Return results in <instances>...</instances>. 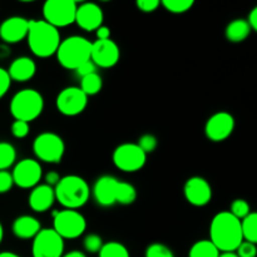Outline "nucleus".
<instances>
[{
  "instance_id": "1",
  "label": "nucleus",
  "mask_w": 257,
  "mask_h": 257,
  "mask_svg": "<svg viewBox=\"0 0 257 257\" xmlns=\"http://www.w3.org/2000/svg\"><path fill=\"white\" fill-rule=\"evenodd\" d=\"M210 241L220 252H235L243 241L241 221L228 211L218 212L211 221Z\"/></svg>"
},
{
  "instance_id": "2",
  "label": "nucleus",
  "mask_w": 257,
  "mask_h": 257,
  "mask_svg": "<svg viewBox=\"0 0 257 257\" xmlns=\"http://www.w3.org/2000/svg\"><path fill=\"white\" fill-rule=\"evenodd\" d=\"M27 38L30 52L38 58H49L57 54L62 42L59 30L44 20H29Z\"/></svg>"
},
{
  "instance_id": "3",
  "label": "nucleus",
  "mask_w": 257,
  "mask_h": 257,
  "mask_svg": "<svg viewBox=\"0 0 257 257\" xmlns=\"http://www.w3.org/2000/svg\"><path fill=\"white\" fill-rule=\"evenodd\" d=\"M55 201L60 203L65 210H78L89 201V185L84 178L75 175L64 176L54 187Z\"/></svg>"
},
{
  "instance_id": "4",
  "label": "nucleus",
  "mask_w": 257,
  "mask_h": 257,
  "mask_svg": "<svg viewBox=\"0 0 257 257\" xmlns=\"http://www.w3.org/2000/svg\"><path fill=\"white\" fill-rule=\"evenodd\" d=\"M92 42L80 35H72L60 42L57 50V59L63 68L77 70L85 62L90 60Z\"/></svg>"
},
{
  "instance_id": "5",
  "label": "nucleus",
  "mask_w": 257,
  "mask_h": 257,
  "mask_svg": "<svg viewBox=\"0 0 257 257\" xmlns=\"http://www.w3.org/2000/svg\"><path fill=\"white\" fill-rule=\"evenodd\" d=\"M44 109V99L38 90L27 88L15 93L10 100L9 110L15 120L30 123L37 119Z\"/></svg>"
},
{
  "instance_id": "6",
  "label": "nucleus",
  "mask_w": 257,
  "mask_h": 257,
  "mask_svg": "<svg viewBox=\"0 0 257 257\" xmlns=\"http://www.w3.org/2000/svg\"><path fill=\"white\" fill-rule=\"evenodd\" d=\"M53 230L63 240H74L80 237L87 230L85 217L77 210H62L54 212Z\"/></svg>"
},
{
  "instance_id": "7",
  "label": "nucleus",
  "mask_w": 257,
  "mask_h": 257,
  "mask_svg": "<svg viewBox=\"0 0 257 257\" xmlns=\"http://www.w3.org/2000/svg\"><path fill=\"white\" fill-rule=\"evenodd\" d=\"M33 152L42 162L59 163L65 152L64 141L57 133H40L33 142Z\"/></svg>"
},
{
  "instance_id": "8",
  "label": "nucleus",
  "mask_w": 257,
  "mask_h": 257,
  "mask_svg": "<svg viewBox=\"0 0 257 257\" xmlns=\"http://www.w3.org/2000/svg\"><path fill=\"white\" fill-rule=\"evenodd\" d=\"M77 8L74 0H48L43 5L44 22L57 29L68 27L75 23Z\"/></svg>"
},
{
  "instance_id": "9",
  "label": "nucleus",
  "mask_w": 257,
  "mask_h": 257,
  "mask_svg": "<svg viewBox=\"0 0 257 257\" xmlns=\"http://www.w3.org/2000/svg\"><path fill=\"white\" fill-rule=\"evenodd\" d=\"M112 160L119 171L133 173L145 167L147 155L138 147L137 143H123L115 148Z\"/></svg>"
},
{
  "instance_id": "10",
  "label": "nucleus",
  "mask_w": 257,
  "mask_h": 257,
  "mask_svg": "<svg viewBox=\"0 0 257 257\" xmlns=\"http://www.w3.org/2000/svg\"><path fill=\"white\" fill-rule=\"evenodd\" d=\"M33 257H62L64 255V240L53 228H42L33 238Z\"/></svg>"
},
{
  "instance_id": "11",
  "label": "nucleus",
  "mask_w": 257,
  "mask_h": 257,
  "mask_svg": "<svg viewBox=\"0 0 257 257\" xmlns=\"http://www.w3.org/2000/svg\"><path fill=\"white\" fill-rule=\"evenodd\" d=\"M57 109L67 117L80 114L88 105V97L79 87H67L59 92L55 99Z\"/></svg>"
},
{
  "instance_id": "12",
  "label": "nucleus",
  "mask_w": 257,
  "mask_h": 257,
  "mask_svg": "<svg viewBox=\"0 0 257 257\" xmlns=\"http://www.w3.org/2000/svg\"><path fill=\"white\" fill-rule=\"evenodd\" d=\"M12 176L14 185H17L18 187L24 188V190H28V188L33 190L39 185L43 177L42 166L37 160L24 158L14 166Z\"/></svg>"
},
{
  "instance_id": "13",
  "label": "nucleus",
  "mask_w": 257,
  "mask_h": 257,
  "mask_svg": "<svg viewBox=\"0 0 257 257\" xmlns=\"http://www.w3.org/2000/svg\"><path fill=\"white\" fill-rule=\"evenodd\" d=\"M235 130V118L228 112L221 110L207 119L205 135L211 142H223L232 135Z\"/></svg>"
},
{
  "instance_id": "14",
  "label": "nucleus",
  "mask_w": 257,
  "mask_h": 257,
  "mask_svg": "<svg viewBox=\"0 0 257 257\" xmlns=\"http://www.w3.org/2000/svg\"><path fill=\"white\" fill-rule=\"evenodd\" d=\"M120 50L117 43L112 39L95 40L92 43L90 60L99 68H112L119 62Z\"/></svg>"
},
{
  "instance_id": "15",
  "label": "nucleus",
  "mask_w": 257,
  "mask_h": 257,
  "mask_svg": "<svg viewBox=\"0 0 257 257\" xmlns=\"http://www.w3.org/2000/svg\"><path fill=\"white\" fill-rule=\"evenodd\" d=\"M186 201L195 207H203L212 200V188L207 180L202 177H191L183 186Z\"/></svg>"
},
{
  "instance_id": "16",
  "label": "nucleus",
  "mask_w": 257,
  "mask_h": 257,
  "mask_svg": "<svg viewBox=\"0 0 257 257\" xmlns=\"http://www.w3.org/2000/svg\"><path fill=\"white\" fill-rule=\"evenodd\" d=\"M102 8L95 3H83L78 5L77 14H75V23L80 29L85 32H94L103 25Z\"/></svg>"
},
{
  "instance_id": "17",
  "label": "nucleus",
  "mask_w": 257,
  "mask_h": 257,
  "mask_svg": "<svg viewBox=\"0 0 257 257\" xmlns=\"http://www.w3.org/2000/svg\"><path fill=\"white\" fill-rule=\"evenodd\" d=\"M29 30V20L23 17H10L0 24V39L8 44H17L25 39Z\"/></svg>"
},
{
  "instance_id": "18",
  "label": "nucleus",
  "mask_w": 257,
  "mask_h": 257,
  "mask_svg": "<svg viewBox=\"0 0 257 257\" xmlns=\"http://www.w3.org/2000/svg\"><path fill=\"white\" fill-rule=\"evenodd\" d=\"M119 180L113 176H102L95 181L93 186V197L95 202L102 207H110L115 205V196H117V186Z\"/></svg>"
},
{
  "instance_id": "19",
  "label": "nucleus",
  "mask_w": 257,
  "mask_h": 257,
  "mask_svg": "<svg viewBox=\"0 0 257 257\" xmlns=\"http://www.w3.org/2000/svg\"><path fill=\"white\" fill-rule=\"evenodd\" d=\"M55 202L54 188L48 185H38L33 188L28 197L29 207L34 212L43 213L52 208L53 203Z\"/></svg>"
},
{
  "instance_id": "20",
  "label": "nucleus",
  "mask_w": 257,
  "mask_h": 257,
  "mask_svg": "<svg viewBox=\"0 0 257 257\" xmlns=\"http://www.w3.org/2000/svg\"><path fill=\"white\" fill-rule=\"evenodd\" d=\"M8 74H9L12 82L24 83L32 79L37 73V64L34 60L29 57H19L12 62L9 65Z\"/></svg>"
},
{
  "instance_id": "21",
  "label": "nucleus",
  "mask_w": 257,
  "mask_h": 257,
  "mask_svg": "<svg viewBox=\"0 0 257 257\" xmlns=\"http://www.w3.org/2000/svg\"><path fill=\"white\" fill-rule=\"evenodd\" d=\"M40 230H42V225H40L39 220L29 215L19 216L18 218H15L12 226V231L15 237L22 238V240L34 238L40 232Z\"/></svg>"
},
{
  "instance_id": "22",
  "label": "nucleus",
  "mask_w": 257,
  "mask_h": 257,
  "mask_svg": "<svg viewBox=\"0 0 257 257\" xmlns=\"http://www.w3.org/2000/svg\"><path fill=\"white\" fill-rule=\"evenodd\" d=\"M251 33V27L247 19H235L226 27V39L231 43H241L247 39Z\"/></svg>"
},
{
  "instance_id": "23",
  "label": "nucleus",
  "mask_w": 257,
  "mask_h": 257,
  "mask_svg": "<svg viewBox=\"0 0 257 257\" xmlns=\"http://www.w3.org/2000/svg\"><path fill=\"white\" fill-rule=\"evenodd\" d=\"M218 248L210 240H200L192 245L188 251V257H218Z\"/></svg>"
},
{
  "instance_id": "24",
  "label": "nucleus",
  "mask_w": 257,
  "mask_h": 257,
  "mask_svg": "<svg viewBox=\"0 0 257 257\" xmlns=\"http://www.w3.org/2000/svg\"><path fill=\"white\" fill-rule=\"evenodd\" d=\"M137 200V190L133 185L128 182L119 181L117 186V196H115V202L118 205L128 206L132 205Z\"/></svg>"
},
{
  "instance_id": "25",
  "label": "nucleus",
  "mask_w": 257,
  "mask_h": 257,
  "mask_svg": "<svg viewBox=\"0 0 257 257\" xmlns=\"http://www.w3.org/2000/svg\"><path fill=\"white\" fill-rule=\"evenodd\" d=\"M80 89L84 93L87 97L90 95H95L102 90L103 88V80L98 73H93V74L85 75V77L80 78Z\"/></svg>"
},
{
  "instance_id": "26",
  "label": "nucleus",
  "mask_w": 257,
  "mask_h": 257,
  "mask_svg": "<svg viewBox=\"0 0 257 257\" xmlns=\"http://www.w3.org/2000/svg\"><path fill=\"white\" fill-rule=\"evenodd\" d=\"M243 241L257 245V212H251L241 221Z\"/></svg>"
},
{
  "instance_id": "27",
  "label": "nucleus",
  "mask_w": 257,
  "mask_h": 257,
  "mask_svg": "<svg viewBox=\"0 0 257 257\" xmlns=\"http://www.w3.org/2000/svg\"><path fill=\"white\" fill-rule=\"evenodd\" d=\"M17 160V151L12 143L0 142V171H7Z\"/></svg>"
},
{
  "instance_id": "28",
  "label": "nucleus",
  "mask_w": 257,
  "mask_h": 257,
  "mask_svg": "<svg viewBox=\"0 0 257 257\" xmlns=\"http://www.w3.org/2000/svg\"><path fill=\"white\" fill-rule=\"evenodd\" d=\"M99 257H131L130 251L123 243L118 241H109L104 243L102 250L98 253Z\"/></svg>"
},
{
  "instance_id": "29",
  "label": "nucleus",
  "mask_w": 257,
  "mask_h": 257,
  "mask_svg": "<svg viewBox=\"0 0 257 257\" xmlns=\"http://www.w3.org/2000/svg\"><path fill=\"white\" fill-rule=\"evenodd\" d=\"M161 5L172 14H183L192 9L195 2L193 0H163Z\"/></svg>"
},
{
  "instance_id": "30",
  "label": "nucleus",
  "mask_w": 257,
  "mask_h": 257,
  "mask_svg": "<svg viewBox=\"0 0 257 257\" xmlns=\"http://www.w3.org/2000/svg\"><path fill=\"white\" fill-rule=\"evenodd\" d=\"M228 212L235 216L236 218H238L240 221H242L246 216L250 215L251 208L247 201L242 200V198H237V200L232 201Z\"/></svg>"
},
{
  "instance_id": "31",
  "label": "nucleus",
  "mask_w": 257,
  "mask_h": 257,
  "mask_svg": "<svg viewBox=\"0 0 257 257\" xmlns=\"http://www.w3.org/2000/svg\"><path fill=\"white\" fill-rule=\"evenodd\" d=\"M103 240L100 236L95 235V233H90V235L85 236L83 240V247L84 251L88 253H99V251L103 247Z\"/></svg>"
},
{
  "instance_id": "32",
  "label": "nucleus",
  "mask_w": 257,
  "mask_h": 257,
  "mask_svg": "<svg viewBox=\"0 0 257 257\" xmlns=\"http://www.w3.org/2000/svg\"><path fill=\"white\" fill-rule=\"evenodd\" d=\"M146 257H175L172 250L163 243H152L146 248Z\"/></svg>"
},
{
  "instance_id": "33",
  "label": "nucleus",
  "mask_w": 257,
  "mask_h": 257,
  "mask_svg": "<svg viewBox=\"0 0 257 257\" xmlns=\"http://www.w3.org/2000/svg\"><path fill=\"white\" fill-rule=\"evenodd\" d=\"M137 145L146 155H148V153H152L153 151H156V148H157L158 146V140L156 136L147 133V135H143L142 137L138 140Z\"/></svg>"
},
{
  "instance_id": "34",
  "label": "nucleus",
  "mask_w": 257,
  "mask_h": 257,
  "mask_svg": "<svg viewBox=\"0 0 257 257\" xmlns=\"http://www.w3.org/2000/svg\"><path fill=\"white\" fill-rule=\"evenodd\" d=\"M235 252L238 257H257V245L248 241H242Z\"/></svg>"
},
{
  "instance_id": "35",
  "label": "nucleus",
  "mask_w": 257,
  "mask_h": 257,
  "mask_svg": "<svg viewBox=\"0 0 257 257\" xmlns=\"http://www.w3.org/2000/svg\"><path fill=\"white\" fill-rule=\"evenodd\" d=\"M10 131H12V135L14 136L15 138H25L29 135V123L23 122V120H14Z\"/></svg>"
},
{
  "instance_id": "36",
  "label": "nucleus",
  "mask_w": 257,
  "mask_h": 257,
  "mask_svg": "<svg viewBox=\"0 0 257 257\" xmlns=\"http://www.w3.org/2000/svg\"><path fill=\"white\" fill-rule=\"evenodd\" d=\"M14 186L12 173L8 171H0V195L9 192Z\"/></svg>"
},
{
  "instance_id": "37",
  "label": "nucleus",
  "mask_w": 257,
  "mask_h": 257,
  "mask_svg": "<svg viewBox=\"0 0 257 257\" xmlns=\"http://www.w3.org/2000/svg\"><path fill=\"white\" fill-rule=\"evenodd\" d=\"M136 5L142 13H153L160 8L161 2L158 0H137Z\"/></svg>"
},
{
  "instance_id": "38",
  "label": "nucleus",
  "mask_w": 257,
  "mask_h": 257,
  "mask_svg": "<svg viewBox=\"0 0 257 257\" xmlns=\"http://www.w3.org/2000/svg\"><path fill=\"white\" fill-rule=\"evenodd\" d=\"M10 85H12V79L8 74V70L0 67V99L7 94Z\"/></svg>"
},
{
  "instance_id": "39",
  "label": "nucleus",
  "mask_w": 257,
  "mask_h": 257,
  "mask_svg": "<svg viewBox=\"0 0 257 257\" xmlns=\"http://www.w3.org/2000/svg\"><path fill=\"white\" fill-rule=\"evenodd\" d=\"M75 73H77L80 78H83L85 77V75L97 73V67H95V64L92 62V60H88V62H85L84 64L80 65V67L75 70Z\"/></svg>"
},
{
  "instance_id": "40",
  "label": "nucleus",
  "mask_w": 257,
  "mask_h": 257,
  "mask_svg": "<svg viewBox=\"0 0 257 257\" xmlns=\"http://www.w3.org/2000/svg\"><path fill=\"white\" fill-rule=\"evenodd\" d=\"M60 175L58 172H55V171H50V172H48L47 175H45V185H48V186H50V187H53L54 188L55 186L58 185V183H59V181H60Z\"/></svg>"
},
{
  "instance_id": "41",
  "label": "nucleus",
  "mask_w": 257,
  "mask_h": 257,
  "mask_svg": "<svg viewBox=\"0 0 257 257\" xmlns=\"http://www.w3.org/2000/svg\"><path fill=\"white\" fill-rule=\"evenodd\" d=\"M95 35H97V40L110 39V29L108 27L102 25V27H99L95 30Z\"/></svg>"
},
{
  "instance_id": "42",
  "label": "nucleus",
  "mask_w": 257,
  "mask_h": 257,
  "mask_svg": "<svg viewBox=\"0 0 257 257\" xmlns=\"http://www.w3.org/2000/svg\"><path fill=\"white\" fill-rule=\"evenodd\" d=\"M247 22H248V24H250L251 30H255V32L257 33V7L253 8V9L250 12Z\"/></svg>"
},
{
  "instance_id": "43",
  "label": "nucleus",
  "mask_w": 257,
  "mask_h": 257,
  "mask_svg": "<svg viewBox=\"0 0 257 257\" xmlns=\"http://www.w3.org/2000/svg\"><path fill=\"white\" fill-rule=\"evenodd\" d=\"M62 257H87V256H85V253L82 252V251L73 250V251H69L68 253H65V255H63Z\"/></svg>"
},
{
  "instance_id": "44",
  "label": "nucleus",
  "mask_w": 257,
  "mask_h": 257,
  "mask_svg": "<svg viewBox=\"0 0 257 257\" xmlns=\"http://www.w3.org/2000/svg\"><path fill=\"white\" fill-rule=\"evenodd\" d=\"M0 257H20L17 253L12 252V251H4V252H0Z\"/></svg>"
},
{
  "instance_id": "45",
  "label": "nucleus",
  "mask_w": 257,
  "mask_h": 257,
  "mask_svg": "<svg viewBox=\"0 0 257 257\" xmlns=\"http://www.w3.org/2000/svg\"><path fill=\"white\" fill-rule=\"evenodd\" d=\"M218 257H238L236 252H221Z\"/></svg>"
},
{
  "instance_id": "46",
  "label": "nucleus",
  "mask_w": 257,
  "mask_h": 257,
  "mask_svg": "<svg viewBox=\"0 0 257 257\" xmlns=\"http://www.w3.org/2000/svg\"><path fill=\"white\" fill-rule=\"evenodd\" d=\"M3 238H4V227H3L2 222H0V243H2Z\"/></svg>"
}]
</instances>
